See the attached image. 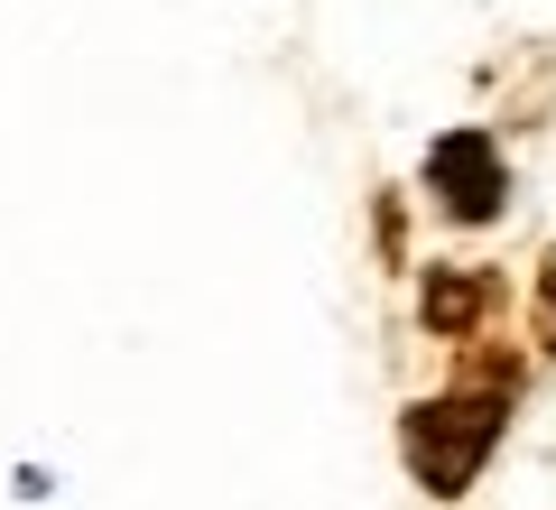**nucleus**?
Segmentation results:
<instances>
[{
	"label": "nucleus",
	"instance_id": "1",
	"mask_svg": "<svg viewBox=\"0 0 556 510\" xmlns=\"http://www.w3.org/2000/svg\"><path fill=\"white\" fill-rule=\"evenodd\" d=\"M501 436V399H427V409L408 418V464L427 492H464L473 483V464L492 455Z\"/></svg>",
	"mask_w": 556,
	"mask_h": 510
},
{
	"label": "nucleus",
	"instance_id": "2",
	"mask_svg": "<svg viewBox=\"0 0 556 510\" xmlns=\"http://www.w3.org/2000/svg\"><path fill=\"white\" fill-rule=\"evenodd\" d=\"M427 177H437L445 214H464V223H492L501 214V149L482 130H445L437 158H427Z\"/></svg>",
	"mask_w": 556,
	"mask_h": 510
},
{
	"label": "nucleus",
	"instance_id": "3",
	"mask_svg": "<svg viewBox=\"0 0 556 510\" xmlns=\"http://www.w3.org/2000/svg\"><path fill=\"white\" fill-rule=\"evenodd\" d=\"M473 315H482V278H455V270H445V278H427V325L464 334Z\"/></svg>",
	"mask_w": 556,
	"mask_h": 510
},
{
	"label": "nucleus",
	"instance_id": "4",
	"mask_svg": "<svg viewBox=\"0 0 556 510\" xmlns=\"http://www.w3.org/2000/svg\"><path fill=\"white\" fill-rule=\"evenodd\" d=\"M538 344L556 353V251H547V278H538Z\"/></svg>",
	"mask_w": 556,
	"mask_h": 510
}]
</instances>
